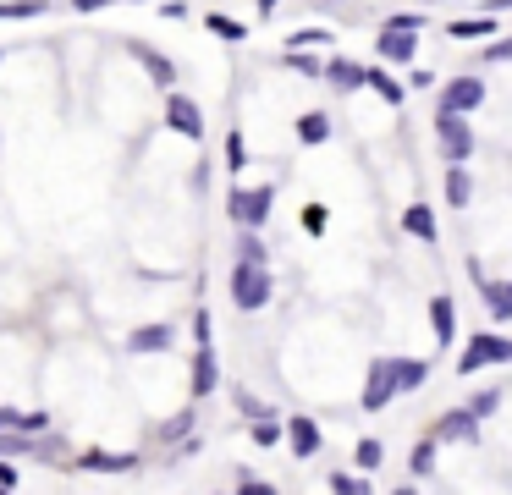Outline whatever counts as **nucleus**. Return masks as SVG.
Instances as JSON below:
<instances>
[{
	"label": "nucleus",
	"mask_w": 512,
	"mask_h": 495,
	"mask_svg": "<svg viewBox=\"0 0 512 495\" xmlns=\"http://www.w3.org/2000/svg\"><path fill=\"white\" fill-rule=\"evenodd\" d=\"M331 6H336V0H331Z\"/></svg>",
	"instance_id": "nucleus-44"
},
{
	"label": "nucleus",
	"mask_w": 512,
	"mask_h": 495,
	"mask_svg": "<svg viewBox=\"0 0 512 495\" xmlns=\"http://www.w3.org/2000/svg\"><path fill=\"white\" fill-rule=\"evenodd\" d=\"M127 55H133V61L149 72V83H160V88H171V83H177V66H171V55H160L155 44H144V39H127Z\"/></svg>",
	"instance_id": "nucleus-8"
},
{
	"label": "nucleus",
	"mask_w": 512,
	"mask_h": 495,
	"mask_svg": "<svg viewBox=\"0 0 512 495\" xmlns=\"http://www.w3.org/2000/svg\"><path fill=\"white\" fill-rule=\"evenodd\" d=\"M298 138H303V143H325V138H331V116H325V110L298 116Z\"/></svg>",
	"instance_id": "nucleus-23"
},
{
	"label": "nucleus",
	"mask_w": 512,
	"mask_h": 495,
	"mask_svg": "<svg viewBox=\"0 0 512 495\" xmlns=\"http://www.w3.org/2000/svg\"><path fill=\"white\" fill-rule=\"evenodd\" d=\"M402 231H413L419 242H435V215L424 204H408L402 209Z\"/></svg>",
	"instance_id": "nucleus-19"
},
{
	"label": "nucleus",
	"mask_w": 512,
	"mask_h": 495,
	"mask_svg": "<svg viewBox=\"0 0 512 495\" xmlns=\"http://www.w3.org/2000/svg\"><path fill=\"white\" fill-rule=\"evenodd\" d=\"M270 209H276V187H232V198H226V215L237 220V226H265L270 220Z\"/></svg>",
	"instance_id": "nucleus-3"
},
{
	"label": "nucleus",
	"mask_w": 512,
	"mask_h": 495,
	"mask_svg": "<svg viewBox=\"0 0 512 495\" xmlns=\"http://www.w3.org/2000/svg\"><path fill=\"white\" fill-rule=\"evenodd\" d=\"M430 325H435V341H441V347H452V336H457V303L446 292L430 297Z\"/></svg>",
	"instance_id": "nucleus-13"
},
{
	"label": "nucleus",
	"mask_w": 512,
	"mask_h": 495,
	"mask_svg": "<svg viewBox=\"0 0 512 495\" xmlns=\"http://www.w3.org/2000/svg\"><path fill=\"white\" fill-rule=\"evenodd\" d=\"M215 385H221V363H215L210 347H199L193 352V396H210Z\"/></svg>",
	"instance_id": "nucleus-14"
},
{
	"label": "nucleus",
	"mask_w": 512,
	"mask_h": 495,
	"mask_svg": "<svg viewBox=\"0 0 512 495\" xmlns=\"http://www.w3.org/2000/svg\"><path fill=\"white\" fill-rule=\"evenodd\" d=\"M435 440H479V413L474 407H457V413H441L430 429Z\"/></svg>",
	"instance_id": "nucleus-11"
},
{
	"label": "nucleus",
	"mask_w": 512,
	"mask_h": 495,
	"mask_svg": "<svg viewBox=\"0 0 512 495\" xmlns=\"http://www.w3.org/2000/svg\"><path fill=\"white\" fill-rule=\"evenodd\" d=\"M468 198H474V182H468V171H463V165H452V171H446V204H452V209H463Z\"/></svg>",
	"instance_id": "nucleus-21"
},
{
	"label": "nucleus",
	"mask_w": 512,
	"mask_h": 495,
	"mask_svg": "<svg viewBox=\"0 0 512 495\" xmlns=\"http://www.w3.org/2000/svg\"><path fill=\"white\" fill-rule=\"evenodd\" d=\"M111 0H72V11H105Z\"/></svg>",
	"instance_id": "nucleus-41"
},
{
	"label": "nucleus",
	"mask_w": 512,
	"mask_h": 495,
	"mask_svg": "<svg viewBox=\"0 0 512 495\" xmlns=\"http://www.w3.org/2000/svg\"><path fill=\"white\" fill-rule=\"evenodd\" d=\"M287 66H292L298 77H325V66H320V61H309L303 50H287Z\"/></svg>",
	"instance_id": "nucleus-31"
},
{
	"label": "nucleus",
	"mask_w": 512,
	"mask_h": 495,
	"mask_svg": "<svg viewBox=\"0 0 512 495\" xmlns=\"http://www.w3.org/2000/svg\"><path fill=\"white\" fill-rule=\"evenodd\" d=\"M171 341H177V330H171V325H138L122 347L127 352H171Z\"/></svg>",
	"instance_id": "nucleus-12"
},
{
	"label": "nucleus",
	"mask_w": 512,
	"mask_h": 495,
	"mask_svg": "<svg viewBox=\"0 0 512 495\" xmlns=\"http://www.w3.org/2000/svg\"><path fill=\"white\" fill-rule=\"evenodd\" d=\"M287 446L298 451V457H314V451H320V424H314V418H287Z\"/></svg>",
	"instance_id": "nucleus-15"
},
{
	"label": "nucleus",
	"mask_w": 512,
	"mask_h": 495,
	"mask_svg": "<svg viewBox=\"0 0 512 495\" xmlns=\"http://www.w3.org/2000/svg\"><path fill=\"white\" fill-rule=\"evenodd\" d=\"M430 468H435V435L413 446V473H419V479H424V473H430Z\"/></svg>",
	"instance_id": "nucleus-30"
},
{
	"label": "nucleus",
	"mask_w": 512,
	"mask_h": 495,
	"mask_svg": "<svg viewBox=\"0 0 512 495\" xmlns=\"http://www.w3.org/2000/svg\"><path fill=\"white\" fill-rule=\"evenodd\" d=\"M325 77L336 88H364L369 83V66H353V61H325Z\"/></svg>",
	"instance_id": "nucleus-18"
},
{
	"label": "nucleus",
	"mask_w": 512,
	"mask_h": 495,
	"mask_svg": "<svg viewBox=\"0 0 512 495\" xmlns=\"http://www.w3.org/2000/svg\"><path fill=\"white\" fill-rule=\"evenodd\" d=\"M391 369H397L402 391H419V385L430 380V363H424V358H391Z\"/></svg>",
	"instance_id": "nucleus-17"
},
{
	"label": "nucleus",
	"mask_w": 512,
	"mask_h": 495,
	"mask_svg": "<svg viewBox=\"0 0 512 495\" xmlns=\"http://www.w3.org/2000/svg\"><path fill=\"white\" fill-rule=\"evenodd\" d=\"M166 127H171V132H182V138H193V143H199V138H204V110L193 105L188 94H171V99H166Z\"/></svg>",
	"instance_id": "nucleus-7"
},
{
	"label": "nucleus",
	"mask_w": 512,
	"mask_h": 495,
	"mask_svg": "<svg viewBox=\"0 0 512 495\" xmlns=\"http://www.w3.org/2000/svg\"><path fill=\"white\" fill-rule=\"evenodd\" d=\"M23 484V473L12 468V457H0V490H17Z\"/></svg>",
	"instance_id": "nucleus-37"
},
{
	"label": "nucleus",
	"mask_w": 512,
	"mask_h": 495,
	"mask_svg": "<svg viewBox=\"0 0 512 495\" xmlns=\"http://www.w3.org/2000/svg\"><path fill=\"white\" fill-rule=\"evenodd\" d=\"M237 407H243V413H254V418H265V407H259L248 391H237Z\"/></svg>",
	"instance_id": "nucleus-40"
},
{
	"label": "nucleus",
	"mask_w": 512,
	"mask_h": 495,
	"mask_svg": "<svg viewBox=\"0 0 512 495\" xmlns=\"http://www.w3.org/2000/svg\"><path fill=\"white\" fill-rule=\"evenodd\" d=\"M226 165H232V171H243V165H248V143H243V132H226Z\"/></svg>",
	"instance_id": "nucleus-28"
},
{
	"label": "nucleus",
	"mask_w": 512,
	"mask_h": 495,
	"mask_svg": "<svg viewBox=\"0 0 512 495\" xmlns=\"http://www.w3.org/2000/svg\"><path fill=\"white\" fill-rule=\"evenodd\" d=\"M325 220H331V215H325L320 204H309V209H303V226H309V231H325Z\"/></svg>",
	"instance_id": "nucleus-38"
},
{
	"label": "nucleus",
	"mask_w": 512,
	"mask_h": 495,
	"mask_svg": "<svg viewBox=\"0 0 512 495\" xmlns=\"http://www.w3.org/2000/svg\"><path fill=\"white\" fill-rule=\"evenodd\" d=\"M485 105V83L479 77H452V83L441 88V110H457V116H468V110Z\"/></svg>",
	"instance_id": "nucleus-9"
},
{
	"label": "nucleus",
	"mask_w": 512,
	"mask_h": 495,
	"mask_svg": "<svg viewBox=\"0 0 512 495\" xmlns=\"http://www.w3.org/2000/svg\"><path fill=\"white\" fill-rule=\"evenodd\" d=\"M419 6H441V0H419Z\"/></svg>",
	"instance_id": "nucleus-43"
},
{
	"label": "nucleus",
	"mask_w": 512,
	"mask_h": 495,
	"mask_svg": "<svg viewBox=\"0 0 512 495\" xmlns=\"http://www.w3.org/2000/svg\"><path fill=\"white\" fill-rule=\"evenodd\" d=\"M353 457H358V468H380V457H386V446H380V440H358V451H353Z\"/></svg>",
	"instance_id": "nucleus-29"
},
{
	"label": "nucleus",
	"mask_w": 512,
	"mask_h": 495,
	"mask_svg": "<svg viewBox=\"0 0 512 495\" xmlns=\"http://www.w3.org/2000/svg\"><path fill=\"white\" fill-rule=\"evenodd\" d=\"M270 292H276V281H270V264H254V259H237L232 264V303L237 308H265Z\"/></svg>",
	"instance_id": "nucleus-1"
},
{
	"label": "nucleus",
	"mask_w": 512,
	"mask_h": 495,
	"mask_svg": "<svg viewBox=\"0 0 512 495\" xmlns=\"http://www.w3.org/2000/svg\"><path fill=\"white\" fill-rule=\"evenodd\" d=\"M204 28L215 33V39H226V44H237V39H248V28L237 17H226V11H210V17H204Z\"/></svg>",
	"instance_id": "nucleus-22"
},
{
	"label": "nucleus",
	"mask_w": 512,
	"mask_h": 495,
	"mask_svg": "<svg viewBox=\"0 0 512 495\" xmlns=\"http://www.w3.org/2000/svg\"><path fill=\"white\" fill-rule=\"evenodd\" d=\"M72 468H78V473H133L138 457H133V451H122V457H116V451H78Z\"/></svg>",
	"instance_id": "nucleus-10"
},
{
	"label": "nucleus",
	"mask_w": 512,
	"mask_h": 495,
	"mask_svg": "<svg viewBox=\"0 0 512 495\" xmlns=\"http://www.w3.org/2000/svg\"><path fill=\"white\" fill-rule=\"evenodd\" d=\"M237 259H254V264H270V248L259 242L254 226H243V237H237Z\"/></svg>",
	"instance_id": "nucleus-25"
},
{
	"label": "nucleus",
	"mask_w": 512,
	"mask_h": 495,
	"mask_svg": "<svg viewBox=\"0 0 512 495\" xmlns=\"http://www.w3.org/2000/svg\"><path fill=\"white\" fill-rule=\"evenodd\" d=\"M485 363H512V341L507 336H468L463 358H457V374H479Z\"/></svg>",
	"instance_id": "nucleus-4"
},
{
	"label": "nucleus",
	"mask_w": 512,
	"mask_h": 495,
	"mask_svg": "<svg viewBox=\"0 0 512 495\" xmlns=\"http://www.w3.org/2000/svg\"><path fill=\"white\" fill-rule=\"evenodd\" d=\"M485 55H490V61H512V39H496Z\"/></svg>",
	"instance_id": "nucleus-39"
},
{
	"label": "nucleus",
	"mask_w": 512,
	"mask_h": 495,
	"mask_svg": "<svg viewBox=\"0 0 512 495\" xmlns=\"http://www.w3.org/2000/svg\"><path fill=\"white\" fill-rule=\"evenodd\" d=\"M485 11H512V0H485Z\"/></svg>",
	"instance_id": "nucleus-42"
},
{
	"label": "nucleus",
	"mask_w": 512,
	"mask_h": 495,
	"mask_svg": "<svg viewBox=\"0 0 512 495\" xmlns=\"http://www.w3.org/2000/svg\"><path fill=\"white\" fill-rule=\"evenodd\" d=\"M193 341H199V347H210V308H199V314H193Z\"/></svg>",
	"instance_id": "nucleus-36"
},
{
	"label": "nucleus",
	"mask_w": 512,
	"mask_h": 495,
	"mask_svg": "<svg viewBox=\"0 0 512 495\" xmlns=\"http://www.w3.org/2000/svg\"><path fill=\"white\" fill-rule=\"evenodd\" d=\"M369 88H375L386 105H402V83H397L391 72H375V66H369Z\"/></svg>",
	"instance_id": "nucleus-26"
},
{
	"label": "nucleus",
	"mask_w": 512,
	"mask_h": 495,
	"mask_svg": "<svg viewBox=\"0 0 512 495\" xmlns=\"http://www.w3.org/2000/svg\"><path fill=\"white\" fill-rule=\"evenodd\" d=\"M397 391H402V385H397L391 358H375V363H369V380H364V407H369V413H380V407H386Z\"/></svg>",
	"instance_id": "nucleus-6"
},
{
	"label": "nucleus",
	"mask_w": 512,
	"mask_h": 495,
	"mask_svg": "<svg viewBox=\"0 0 512 495\" xmlns=\"http://www.w3.org/2000/svg\"><path fill=\"white\" fill-rule=\"evenodd\" d=\"M331 490L336 495H369V473L358 479V473H331Z\"/></svg>",
	"instance_id": "nucleus-27"
},
{
	"label": "nucleus",
	"mask_w": 512,
	"mask_h": 495,
	"mask_svg": "<svg viewBox=\"0 0 512 495\" xmlns=\"http://www.w3.org/2000/svg\"><path fill=\"white\" fill-rule=\"evenodd\" d=\"M45 11H50V0H0V17H12V22L45 17Z\"/></svg>",
	"instance_id": "nucleus-24"
},
{
	"label": "nucleus",
	"mask_w": 512,
	"mask_h": 495,
	"mask_svg": "<svg viewBox=\"0 0 512 495\" xmlns=\"http://www.w3.org/2000/svg\"><path fill=\"white\" fill-rule=\"evenodd\" d=\"M303 44H331V28H303L298 39L287 44V50H303Z\"/></svg>",
	"instance_id": "nucleus-33"
},
{
	"label": "nucleus",
	"mask_w": 512,
	"mask_h": 495,
	"mask_svg": "<svg viewBox=\"0 0 512 495\" xmlns=\"http://www.w3.org/2000/svg\"><path fill=\"white\" fill-rule=\"evenodd\" d=\"M419 28H424V17H386V28H380V61H397V66H408L413 55H419Z\"/></svg>",
	"instance_id": "nucleus-2"
},
{
	"label": "nucleus",
	"mask_w": 512,
	"mask_h": 495,
	"mask_svg": "<svg viewBox=\"0 0 512 495\" xmlns=\"http://www.w3.org/2000/svg\"><path fill=\"white\" fill-rule=\"evenodd\" d=\"M452 39H490L496 33V11H485V17H463V22H452Z\"/></svg>",
	"instance_id": "nucleus-20"
},
{
	"label": "nucleus",
	"mask_w": 512,
	"mask_h": 495,
	"mask_svg": "<svg viewBox=\"0 0 512 495\" xmlns=\"http://www.w3.org/2000/svg\"><path fill=\"white\" fill-rule=\"evenodd\" d=\"M435 138H441V149L452 165H463L468 154H474V132H468V121L457 116V110H441V116H435Z\"/></svg>",
	"instance_id": "nucleus-5"
},
{
	"label": "nucleus",
	"mask_w": 512,
	"mask_h": 495,
	"mask_svg": "<svg viewBox=\"0 0 512 495\" xmlns=\"http://www.w3.org/2000/svg\"><path fill=\"white\" fill-rule=\"evenodd\" d=\"M281 435H287V424H270V418H259V424H254V446H276Z\"/></svg>",
	"instance_id": "nucleus-32"
},
{
	"label": "nucleus",
	"mask_w": 512,
	"mask_h": 495,
	"mask_svg": "<svg viewBox=\"0 0 512 495\" xmlns=\"http://www.w3.org/2000/svg\"><path fill=\"white\" fill-rule=\"evenodd\" d=\"M468 407H474L479 418H490V413H496V407H501V391H479V396H474V402H468Z\"/></svg>",
	"instance_id": "nucleus-34"
},
{
	"label": "nucleus",
	"mask_w": 512,
	"mask_h": 495,
	"mask_svg": "<svg viewBox=\"0 0 512 495\" xmlns=\"http://www.w3.org/2000/svg\"><path fill=\"white\" fill-rule=\"evenodd\" d=\"M188 429H193V413H177V418H171L166 429H160V435H166V440H182V435H188Z\"/></svg>",
	"instance_id": "nucleus-35"
},
{
	"label": "nucleus",
	"mask_w": 512,
	"mask_h": 495,
	"mask_svg": "<svg viewBox=\"0 0 512 495\" xmlns=\"http://www.w3.org/2000/svg\"><path fill=\"white\" fill-rule=\"evenodd\" d=\"M485 314L496 319V325L512 319V281H485Z\"/></svg>",
	"instance_id": "nucleus-16"
}]
</instances>
